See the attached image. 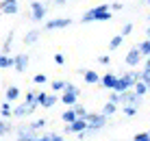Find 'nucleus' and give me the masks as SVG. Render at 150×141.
<instances>
[{"instance_id":"obj_1","label":"nucleus","mask_w":150,"mask_h":141,"mask_svg":"<svg viewBox=\"0 0 150 141\" xmlns=\"http://www.w3.org/2000/svg\"><path fill=\"white\" fill-rule=\"evenodd\" d=\"M13 135H15V141H37L41 137L37 130L30 128V124H20Z\"/></svg>"},{"instance_id":"obj_2","label":"nucleus","mask_w":150,"mask_h":141,"mask_svg":"<svg viewBox=\"0 0 150 141\" xmlns=\"http://www.w3.org/2000/svg\"><path fill=\"white\" fill-rule=\"evenodd\" d=\"M142 100H144V98L137 96L135 91H126V93H122V104H120V106L122 109L124 106H126V109H135V111H137V109L142 106Z\"/></svg>"},{"instance_id":"obj_3","label":"nucleus","mask_w":150,"mask_h":141,"mask_svg":"<svg viewBox=\"0 0 150 141\" xmlns=\"http://www.w3.org/2000/svg\"><path fill=\"white\" fill-rule=\"evenodd\" d=\"M107 119H109V117H105L102 113H89V117H87V128L100 133V130L107 126Z\"/></svg>"},{"instance_id":"obj_4","label":"nucleus","mask_w":150,"mask_h":141,"mask_svg":"<svg viewBox=\"0 0 150 141\" xmlns=\"http://www.w3.org/2000/svg\"><path fill=\"white\" fill-rule=\"evenodd\" d=\"M46 13H48L46 2H39V0L30 2V18H33V22H41V20L46 18Z\"/></svg>"},{"instance_id":"obj_5","label":"nucleus","mask_w":150,"mask_h":141,"mask_svg":"<svg viewBox=\"0 0 150 141\" xmlns=\"http://www.w3.org/2000/svg\"><path fill=\"white\" fill-rule=\"evenodd\" d=\"M68 26H72L70 18H54L44 24V30H59V28H68Z\"/></svg>"},{"instance_id":"obj_6","label":"nucleus","mask_w":150,"mask_h":141,"mask_svg":"<svg viewBox=\"0 0 150 141\" xmlns=\"http://www.w3.org/2000/svg\"><path fill=\"white\" fill-rule=\"evenodd\" d=\"M0 11L4 15H18L20 13V2L18 0H0Z\"/></svg>"},{"instance_id":"obj_7","label":"nucleus","mask_w":150,"mask_h":141,"mask_svg":"<svg viewBox=\"0 0 150 141\" xmlns=\"http://www.w3.org/2000/svg\"><path fill=\"white\" fill-rule=\"evenodd\" d=\"M94 13H96V22H109L111 20V4H96Z\"/></svg>"},{"instance_id":"obj_8","label":"nucleus","mask_w":150,"mask_h":141,"mask_svg":"<svg viewBox=\"0 0 150 141\" xmlns=\"http://www.w3.org/2000/svg\"><path fill=\"white\" fill-rule=\"evenodd\" d=\"M85 130H87V119H76L74 124H70V126L63 128V133L65 135H81V133H85Z\"/></svg>"},{"instance_id":"obj_9","label":"nucleus","mask_w":150,"mask_h":141,"mask_svg":"<svg viewBox=\"0 0 150 141\" xmlns=\"http://www.w3.org/2000/svg\"><path fill=\"white\" fill-rule=\"evenodd\" d=\"M142 52H139V46H133L131 50H128V54H126V65H131V67H137L139 63H142Z\"/></svg>"},{"instance_id":"obj_10","label":"nucleus","mask_w":150,"mask_h":141,"mask_svg":"<svg viewBox=\"0 0 150 141\" xmlns=\"http://www.w3.org/2000/svg\"><path fill=\"white\" fill-rule=\"evenodd\" d=\"M33 113H35V109L30 106V104H26V102L18 104V106L13 109V117H15V119H22V117H28V115H33Z\"/></svg>"},{"instance_id":"obj_11","label":"nucleus","mask_w":150,"mask_h":141,"mask_svg":"<svg viewBox=\"0 0 150 141\" xmlns=\"http://www.w3.org/2000/svg\"><path fill=\"white\" fill-rule=\"evenodd\" d=\"M13 59H15L13 70L18 72V74H24V72L28 70V61H30V59H28V54H15Z\"/></svg>"},{"instance_id":"obj_12","label":"nucleus","mask_w":150,"mask_h":141,"mask_svg":"<svg viewBox=\"0 0 150 141\" xmlns=\"http://www.w3.org/2000/svg\"><path fill=\"white\" fill-rule=\"evenodd\" d=\"M117 78H120V74H105L102 76V80H100V85L105 87V89H109V91H113L115 89V85H117Z\"/></svg>"},{"instance_id":"obj_13","label":"nucleus","mask_w":150,"mask_h":141,"mask_svg":"<svg viewBox=\"0 0 150 141\" xmlns=\"http://www.w3.org/2000/svg\"><path fill=\"white\" fill-rule=\"evenodd\" d=\"M79 74H81L83 78H85V82H87V85H98V82L102 80V78L98 76V74H96L94 70H81Z\"/></svg>"},{"instance_id":"obj_14","label":"nucleus","mask_w":150,"mask_h":141,"mask_svg":"<svg viewBox=\"0 0 150 141\" xmlns=\"http://www.w3.org/2000/svg\"><path fill=\"white\" fill-rule=\"evenodd\" d=\"M20 96H22V91H20V87H15V85L7 87V91H4V100L7 102H18Z\"/></svg>"},{"instance_id":"obj_15","label":"nucleus","mask_w":150,"mask_h":141,"mask_svg":"<svg viewBox=\"0 0 150 141\" xmlns=\"http://www.w3.org/2000/svg\"><path fill=\"white\" fill-rule=\"evenodd\" d=\"M39 35H41V30H39V28L28 30V33L24 35V46H35V44L39 41Z\"/></svg>"},{"instance_id":"obj_16","label":"nucleus","mask_w":150,"mask_h":141,"mask_svg":"<svg viewBox=\"0 0 150 141\" xmlns=\"http://www.w3.org/2000/svg\"><path fill=\"white\" fill-rule=\"evenodd\" d=\"M61 119L65 122V126H70V124H74L79 117H76V111H74V109H65V111L61 113Z\"/></svg>"},{"instance_id":"obj_17","label":"nucleus","mask_w":150,"mask_h":141,"mask_svg":"<svg viewBox=\"0 0 150 141\" xmlns=\"http://www.w3.org/2000/svg\"><path fill=\"white\" fill-rule=\"evenodd\" d=\"M0 117H2V119H9V117H13V109H11V102H7V100H4L2 104H0Z\"/></svg>"},{"instance_id":"obj_18","label":"nucleus","mask_w":150,"mask_h":141,"mask_svg":"<svg viewBox=\"0 0 150 141\" xmlns=\"http://www.w3.org/2000/svg\"><path fill=\"white\" fill-rule=\"evenodd\" d=\"M9 133H15V128H13V124L9 122V119H0V135H9Z\"/></svg>"},{"instance_id":"obj_19","label":"nucleus","mask_w":150,"mask_h":141,"mask_svg":"<svg viewBox=\"0 0 150 141\" xmlns=\"http://www.w3.org/2000/svg\"><path fill=\"white\" fill-rule=\"evenodd\" d=\"M117 109H120L117 104H113V102H107L105 106H102V115H105V117H111V115H115V111H117Z\"/></svg>"},{"instance_id":"obj_20","label":"nucleus","mask_w":150,"mask_h":141,"mask_svg":"<svg viewBox=\"0 0 150 141\" xmlns=\"http://www.w3.org/2000/svg\"><path fill=\"white\" fill-rule=\"evenodd\" d=\"M13 63H15L13 56H9V54L0 56V70H9V67H13Z\"/></svg>"},{"instance_id":"obj_21","label":"nucleus","mask_w":150,"mask_h":141,"mask_svg":"<svg viewBox=\"0 0 150 141\" xmlns=\"http://www.w3.org/2000/svg\"><path fill=\"white\" fill-rule=\"evenodd\" d=\"M24 102H26V104H30V106H33L35 111L39 109V102H37V93H33V91H28L26 96H24Z\"/></svg>"},{"instance_id":"obj_22","label":"nucleus","mask_w":150,"mask_h":141,"mask_svg":"<svg viewBox=\"0 0 150 141\" xmlns=\"http://www.w3.org/2000/svg\"><path fill=\"white\" fill-rule=\"evenodd\" d=\"M81 22H83V24H91V22H96V13H94V7H91V9H87V11L83 13Z\"/></svg>"},{"instance_id":"obj_23","label":"nucleus","mask_w":150,"mask_h":141,"mask_svg":"<svg viewBox=\"0 0 150 141\" xmlns=\"http://www.w3.org/2000/svg\"><path fill=\"white\" fill-rule=\"evenodd\" d=\"M124 39H126V37H124L122 33H120V35H115V37L109 41V48H111V50H117V48H120V46L124 44Z\"/></svg>"},{"instance_id":"obj_24","label":"nucleus","mask_w":150,"mask_h":141,"mask_svg":"<svg viewBox=\"0 0 150 141\" xmlns=\"http://www.w3.org/2000/svg\"><path fill=\"white\" fill-rule=\"evenodd\" d=\"M72 109L76 111V117H79V119H87V117H89V111H87L83 104H76V106H72Z\"/></svg>"},{"instance_id":"obj_25","label":"nucleus","mask_w":150,"mask_h":141,"mask_svg":"<svg viewBox=\"0 0 150 141\" xmlns=\"http://www.w3.org/2000/svg\"><path fill=\"white\" fill-rule=\"evenodd\" d=\"M133 91H135L137 96H142V98H144V96H146V93H148L150 89H148V85H146V82L142 80V82H137V85H135V89H133Z\"/></svg>"},{"instance_id":"obj_26","label":"nucleus","mask_w":150,"mask_h":141,"mask_svg":"<svg viewBox=\"0 0 150 141\" xmlns=\"http://www.w3.org/2000/svg\"><path fill=\"white\" fill-rule=\"evenodd\" d=\"M139 46V52H142V56H150V39H146V41H142V44H137Z\"/></svg>"},{"instance_id":"obj_27","label":"nucleus","mask_w":150,"mask_h":141,"mask_svg":"<svg viewBox=\"0 0 150 141\" xmlns=\"http://www.w3.org/2000/svg\"><path fill=\"white\" fill-rule=\"evenodd\" d=\"M30 128L37 130V133H41V130L46 128V119H33V122H30Z\"/></svg>"},{"instance_id":"obj_28","label":"nucleus","mask_w":150,"mask_h":141,"mask_svg":"<svg viewBox=\"0 0 150 141\" xmlns=\"http://www.w3.org/2000/svg\"><path fill=\"white\" fill-rule=\"evenodd\" d=\"M63 93H74V96H81V89L74 85V82H68V85H65V91H63Z\"/></svg>"},{"instance_id":"obj_29","label":"nucleus","mask_w":150,"mask_h":141,"mask_svg":"<svg viewBox=\"0 0 150 141\" xmlns=\"http://www.w3.org/2000/svg\"><path fill=\"white\" fill-rule=\"evenodd\" d=\"M65 85H68V80H54L52 82V91H65Z\"/></svg>"},{"instance_id":"obj_30","label":"nucleus","mask_w":150,"mask_h":141,"mask_svg":"<svg viewBox=\"0 0 150 141\" xmlns=\"http://www.w3.org/2000/svg\"><path fill=\"white\" fill-rule=\"evenodd\" d=\"M109 102H113V104H117V106H120V104H122V93H115V91H111V96H109Z\"/></svg>"},{"instance_id":"obj_31","label":"nucleus","mask_w":150,"mask_h":141,"mask_svg":"<svg viewBox=\"0 0 150 141\" xmlns=\"http://www.w3.org/2000/svg\"><path fill=\"white\" fill-rule=\"evenodd\" d=\"M57 100H59V98H57V96H52V93H50V96H48V100H46V104H44V106H41V109H52L54 104H57Z\"/></svg>"},{"instance_id":"obj_32","label":"nucleus","mask_w":150,"mask_h":141,"mask_svg":"<svg viewBox=\"0 0 150 141\" xmlns=\"http://www.w3.org/2000/svg\"><path fill=\"white\" fill-rule=\"evenodd\" d=\"M133 141H150V133H137Z\"/></svg>"},{"instance_id":"obj_33","label":"nucleus","mask_w":150,"mask_h":141,"mask_svg":"<svg viewBox=\"0 0 150 141\" xmlns=\"http://www.w3.org/2000/svg\"><path fill=\"white\" fill-rule=\"evenodd\" d=\"M46 80H48L46 74H35V76H33V82H35V85H44Z\"/></svg>"},{"instance_id":"obj_34","label":"nucleus","mask_w":150,"mask_h":141,"mask_svg":"<svg viewBox=\"0 0 150 141\" xmlns=\"http://www.w3.org/2000/svg\"><path fill=\"white\" fill-rule=\"evenodd\" d=\"M46 100H48V93H46V91H37V102H39V106H44Z\"/></svg>"},{"instance_id":"obj_35","label":"nucleus","mask_w":150,"mask_h":141,"mask_svg":"<svg viewBox=\"0 0 150 141\" xmlns=\"http://www.w3.org/2000/svg\"><path fill=\"white\" fill-rule=\"evenodd\" d=\"M131 30H133V24H131V22H124V26H122V35L126 37V35H131Z\"/></svg>"},{"instance_id":"obj_36","label":"nucleus","mask_w":150,"mask_h":141,"mask_svg":"<svg viewBox=\"0 0 150 141\" xmlns=\"http://www.w3.org/2000/svg\"><path fill=\"white\" fill-rule=\"evenodd\" d=\"M48 137H50V141H65L63 135H59V133H48Z\"/></svg>"},{"instance_id":"obj_37","label":"nucleus","mask_w":150,"mask_h":141,"mask_svg":"<svg viewBox=\"0 0 150 141\" xmlns=\"http://www.w3.org/2000/svg\"><path fill=\"white\" fill-rule=\"evenodd\" d=\"M98 63H100V65H109V63H111V56H107V54L98 56Z\"/></svg>"},{"instance_id":"obj_38","label":"nucleus","mask_w":150,"mask_h":141,"mask_svg":"<svg viewBox=\"0 0 150 141\" xmlns=\"http://www.w3.org/2000/svg\"><path fill=\"white\" fill-rule=\"evenodd\" d=\"M122 113H124L126 117H135V115H137V111H135V109H126V106L122 109Z\"/></svg>"},{"instance_id":"obj_39","label":"nucleus","mask_w":150,"mask_h":141,"mask_svg":"<svg viewBox=\"0 0 150 141\" xmlns=\"http://www.w3.org/2000/svg\"><path fill=\"white\" fill-rule=\"evenodd\" d=\"M109 4H111V13H113V11H122V9H124L122 2H109Z\"/></svg>"},{"instance_id":"obj_40","label":"nucleus","mask_w":150,"mask_h":141,"mask_svg":"<svg viewBox=\"0 0 150 141\" xmlns=\"http://www.w3.org/2000/svg\"><path fill=\"white\" fill-rule=\"evenodd\" d=\"M54 63H57V65H63V63H65V56L61 54V52H59V54H54Z\"/></svg>"},{"instance_id":"obj_41","label":"nucleus","mask_w":150,"mask_h":141,"mask_svg":"<svg viewBox=\"0 0 150 141\" xmlns=\"http://www.w3.org/2000/svg\"><path fill=\"white\" fill-rule=\"evenodd\" d=\"M144 72V82L148 85V89H150V70H142Z\"/></svg>"},{"instance_id":"obj_42","label":"nucleus","mask_w":150,"mask_h":141,"mask_svg":"<svg viewBox=\"0 0 150 141\" xmlns=\"http://www.w3.org/2000/svg\"><path fill=\"white\" fill-rule=\"evenodd\" d=\"M37 141H50V137H48V135H41V137H39Z\"/></svg>"},{"instance_id":"obj_43","label":"nucleus","mask_w":150,"mask_h":141,"mask_svg":"<svg viewBox=\"0 0 150 141\" xmlns=\"http://www.w3.org/2000/svg\"><path fill=\"white\" fill-rule=\"evenodd\" d=\"M146 37L150 39V26H148V28H146Z\"/></svg>"},{"instance_id":"obj_44","label":"nucleus","mask_w":150,"mask_h":141,"mask_svg":"<svg viewBox=\"0 0 150 141\" xmlns=\"http://www.w3.org/2000/svg\"><path fill=\"white\" fill-rule=\"evenodd\" d=\"M146 4H148V7H150V0H148V2H146Z\"/></svg>"},{"instance_id":"obj_45","label":"nucleus","mask_w":150,"mask_h":141,"mask_svg":"<svg viewBox=\"0 0 150 141\" xmlns=\"http://www.w3.org/2000/svg\"><path fill=\"white\" fill-rule=\"evenodd\" d=\"M148 20H150V13H148Z\"/></svg>"},{"instance_id":"obj_46","label":"nucleus","mask_w":150,"mask_h":141,"mask_svg":"<svg viewBox=\"0 0 150 141\" xmlns=\"http://www.w3.org/2000/svg\"><path fill=\"white\" fill-rule=\"evenodd\" d=\"M148 133H150V130H148Z\"/></svg>"},{"instance_id":"obj_47","label":"nucleus","mask_w":150,"mask_h":141,"mask_svg":"<svg viewBox=\"0 0 150 141\" xmlns=\"http://www.w3.org/2000/svg\"><path fill=\"white\" fill-rule=\"evenodd\" d=\"M65 141H68V139H65Z\"/></svg>"}]
</instances>
